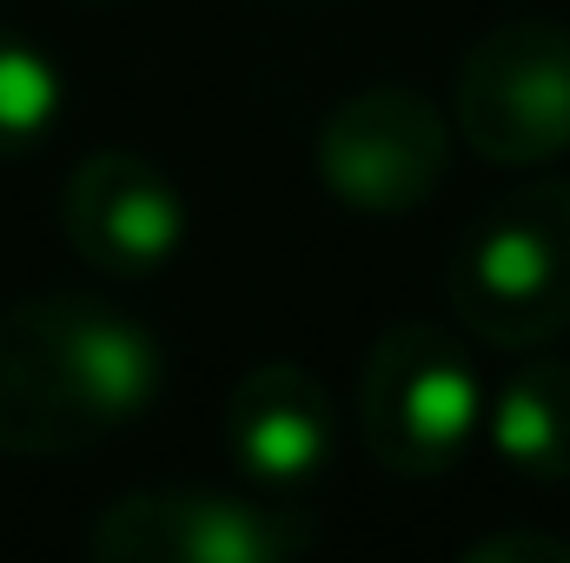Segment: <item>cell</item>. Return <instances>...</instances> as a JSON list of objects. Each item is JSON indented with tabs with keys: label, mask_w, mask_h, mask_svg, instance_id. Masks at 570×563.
I'll use <instances>...</instances> for the list:
<instances>
[{
	"label": "cell",
	"mask_w": 570,
	"mask_h": 563,
	"mask_svg": "<svg viewBox=\"0 0 570 563\" xmlns=\"http://www.w3.org/2000/svg\"><path fill=\"white\" fill-rule=\"evenodd\" d=\"M312 544H318L312 511L206 484L120 491L87 524V557L100 563H292Z\"/></svg>",
	"instance_id": "5b68a950"
},
{
	"label": "cell",
	"mask_w": 570,
	"mask_h": 563,
	"mask_svg": "<svg viewBox=\"0 0 570 563\" xmlns=\"http://www.w3.org/2000/svg\"><path fill=\"white\" fill-rule=\"evenodd\" d=\"M491 451L504 457L511 477L524 484H570V358L558 352H524L498 398L484 405Z\"/></svg>",
	"instance_id": "9c48e42d"
},
{
	"label": "cell",
	"mask_w": 570,
	"mask_h": 563,
	"mask_svg": "<svg viewBox=\"0 0 570 563\" xmlns=\"http://www.w3.org/2000/svg\"><path fill=\"white\" fill-rule=\"evenodd\" d=\"M219 431H226V457L259 491H305L312 477H325L338 451L332 392L298 358H266L239 372V385L226 392Z\"/></svg>",
	"instance_id": "ba28073f"
},
{
	"label": "cell",
	"mask_w": 570,
	"mask_h": 563,
	"mask_svg": "<svg viewBox=\"0 0 570 563\" xmlns=\"http://www.w3.org/2000/svg\"><path fill=\"white\" fill-rule=\"evenodd\" d=\"M451 146H458L451 113L431 93L399 87V80H379V87L345 93L318 120L312 166H318V186L345 213L405 219V213H419V206H431L444 192Z\"/></svg>",
	"instance_id": "8992f818"
},
{
	"label": "cell",
	"mask_w": 570,
	"mask_h": 563,
	"mask_svg": "<svg viewBox=\"0 0 570 563\" xmlns=\"http://www.w3.org/2000/svg\"><path fill=\"white\" fill-rule=\"evenodd\" d=\"M358 437L385 477H444L484 431V378L458 332L399 318L358 365Z\"/></svg>",
	"instance_id": "3957f363"
},
{
	"label": "cell",
	"mask_w": 570,
	"mask_h": 563,
	"mask_svg": "<svg viewBox=\"0 0 570 563\" xmlns=\"http://www.w3.org/2000/svg\"><path fill=\"white\" fill-rule=\"evenodd\" d=\"M166 352L140 318L80 292H40L0 312V451L73 457L146 418Z\"/></svg>",
	"instance_id": "6da1fadb"
},
{
	"label": "cell",
	"mask_w": 570,
	"mask_h": 563,
	"mask_svg": "<svg viewBox=\"0 0 570 563\" xmlns=\"http://www.w3.org/2000/svg\"><path fill=\"white\" fill-rule=\"evenodd\" d=\"M60 233L94 273L146 279V273L179 259V246H186V199L146 152L100 146L60 186Z\"/></svg>",
	"instance_id": "52a82bcc"
},
{
	"label": "cell",
	"mask_w": 570,
	"mask_h": 563,
	"mask_svg": "<svg viewBox=\"0 0 570 563\" xmlns=\"http://www.w3.org/2000/svg\"><path fill=\"white\" fill-rule=\"evenodd\" d=\"M451 134L484 166H551L570 152V27L498 20L484 27L451 87Z\"/></svg>",
	"instance_id": "277c9868"
},
{
	"label": "cell",
	"mask_w": 570,
	"mask_h": 563,
	"mask_svg": "<svg viewBox=\"0 0 570 563\" xmlns=\"http://www.w3.org/2000/svg\"><path fill=\"white\" fill-rule=\"evenodd\" d=\"M464 563H570V537L551 531H491V537H471Z\"/></svg>",
	"instance_id": "8fae6325"
},
{
	"label": "cell",
	"mask_w": 570,
	"mask_h": 563,
	"mask_svg": "<svg viewBox=\"0 0 570 563\" xmlns=\"http://www.w3.org/2000/svg\"><path fill=\"white\" fill-rule=\"evenodd\" d=\"M451 318L498 345L538 352L570 332V179L498 192L444 259Z\"/></svg>",
	"instance_id": "7a4b0ae2"
},
{
	"label": "cell",
	"mask_w": 570,
	"mask_h": 563,
	"mask_svg": "<svg viewBox=\"0 0 570 563\" xmlns=\"http://www.w3.org/2000/svg\"><path fill=\"white\" fill-rule=\"evenodd\" d=\"M67 80L60 67L13 27H0V159H27L60 127Z\"/></svg>",
	"instance_id": "30bf717a"
}]
</instances>
